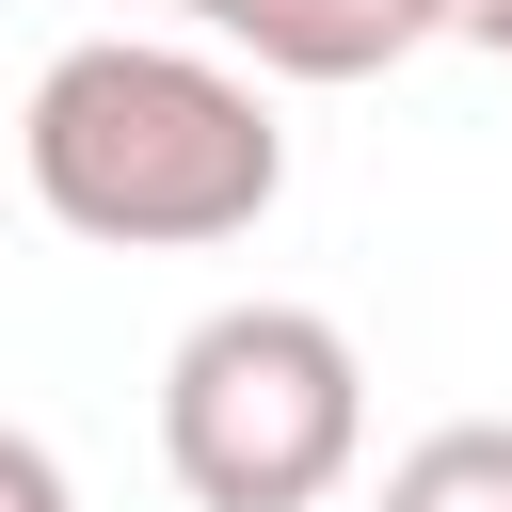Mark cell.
<instances>
[{
  "label": "cell",
  "mask_w": 512,
  "mask_h": 512,
  "mask_svg": "<svg viewBox=\"0 0 512 512\" xmlns=\"http://www.w3.org/2000/svg\"><path fill=\"white\" fill-rule=\"evenodd\" d=\"M256 80H384L448 32V0H224L208 16Z\"/></svg>",
  "instance_id": "obj_3"
},
{
  "label": "cell",
  "mask_w": 512,
  "mask_h": 512,
  "mask_svg": "<svg viewBox=\"0 0 512 512\" xmlns=\"http://www.w3.org/2000/svg\"><path fill=\"white\" fill-rule=\"evenodd\" d=\"M176 16H224V0H176Z\"/></svg>",
  "instance_id": "obj_7"
},
{
  "label": "cell",
  "mask_w": 512,
  "mask_h": 512,
  "mask_svg": "<svg viewBox=\"0 0 512 512\" xmlns=\"http://www.w3.org/2000/svg\"><path fill=\"white\" fill-rule=\"evenodd\" d=\"M0 512H80L64 448H48V432H16V416H0Z\"/></svg>",
  "instance_id": "obj_5"
},
{
  "label": "cell",
  "mask_w": 512,
  "mask_h": 512,
  "mask_svg": "<svg viewBox=\"0 0 512 512\" xmlns=\"http://www.w3.org/2000/svg\"><path fill=\"white\" fill-rule=\"evenodd\" d=\"M160 464L192 512H320L368 464V368L320 304H208L160 352Z\"/></svg>",
  "instance_id": "obj_2"
},
{
  "label": "cell",
  "mask_w": 512,
  "mask_h": 512,
  "mask_svg": "<svg viewBox=\"0 0 512 512\" xmlns=\"http://www.w3.org/2000/svg\"><path fill=\"white\" fill-rule=\"evenodd\" d=\"M448 32H464V48H496V64H512V0H448Z\"/></svg>",
  "instance_id": "obj_6"
},
{
  "label": "cell",
  "mask_w": 512,
  "mask_h": 512,
  "mask_svg": "<svg viewBox=\"0 0 512 512\" xmlns=\"http://www.w3.org/2000/svg\"><path fill=\"white\" fill-rule=\"evenodd\" d=\"M368 512H512V416H448V432H416V448L368 480Z\"/></svg>",
  "instance_id": "obj_4"
},
{
  "label": "cell",
  "mask_w": 512,
  "mask_h": 512,
  "mask_svg": "<svg viewBox=\"0 0 512 512\" xmlns=\"http://www.w3.org/2000/svg\"><path fill=\"white\" fill-rule=\"evenodd\" d=\"M16 176L64 240H112V256H208L240 224H272L288 192V128L256 96V64L224 48H176V32H96L32 80L16 112Z\"/></svg>",
  "instance_id": "obj_1"
}]
</instances>
